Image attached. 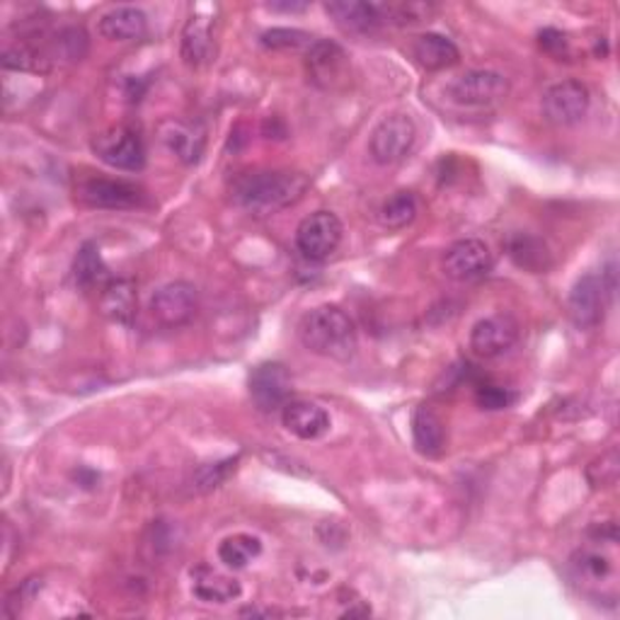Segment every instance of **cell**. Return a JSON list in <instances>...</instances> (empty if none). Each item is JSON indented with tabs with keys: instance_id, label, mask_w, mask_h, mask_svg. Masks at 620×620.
Segmentation results:
<instances>
[{
	"instance_id": "13",
	"label": "cell",
	"mask_w": 620,
	"mask_h": 620,
	"mask_svg": "<svg viewBox=\"0 0 620 620\" xmlns=\"http://www.w3.org/2000/svg\"><path fill=\"white\" fill-rule=\"evenodd\" d=\"M442 267L454 282H476L492 270V252L485 240L464 238L446 250Z\"/></svg>"
},
{
	"instance_id": "17",
	"label": "cell",
	"mask_w": 620,
	"mask_h": 620,
	"mask_svg": "<svg viewBox=\"0 0 620 620\" xmlns=\"http://www.w3.org/2000/svg\"><path fill=\"white\" fill-rule=\"evenodd\" d=\"M161 141L180 163L197 165L206 151V131L199 124L182 119H165L161 124Z\"/></svg>"
},
{
	"instance_id": "7",
	"label": "cell",
	"mask_w": 620,
	"mask_h": 620,
	"mask_svg": "<svg viewBox=\"0 0 620 620\" xmlns=\"http://www.w3.org/2000/svg\"><path fill=\"white\" fill-rule=\"evenodd\" d=\"M345 228L337 214L315 211L303 218L296 228V248L306 260L323 262L339 248Z\"/></svg>"
},
{
	"instance_id": "29",
	"label": "cell",
	"mask_w": 620,
	"mask_h": 620,
	"mask_svg": "<svg viewBox=\"0 0 620 620\" xmlns=\"http://www.w3.org/2000/svg\"><path fill=\"white\" fill-rule=\"evenodd\" d=\"M417 214H420V204H417L415 194H412V192H395L391 199L383 202L381 211H379V221L388 230H403L412 221H415Z\"/></svg>"
},
{
	"instance_id": "27",
	"label": "cell",
	"mask_w": 620,
	"mask_h": 620,
	"mask_svg": "<svg viewBox=\"0 0 620 620\" xmlns=\"http://www.w3.org/2000/svg\"><path fill=\"white\" fill-rule=\"evenodd\" d=\"M0 64L6 70H18V73H32V76H44L52 70V58H48L42 48H36L28 42H18L3 48Z\"/></svg>"
},
{
	"instance_id": "4",
	"label": "cell",
	"mask_w": 620,
	"mask_h": 620,
	"mask_svg": "<svg viewBox=\"0 0 620 620\" xmlns=\"http://www.w3.org/2000/svg\"><path fill=\"white\" fill-rule=\"evenodd\" d=\"M616 284L609 276L599 274H585L577 279V284L569 291L567 298V313L579 330H594L606 318V308H609V298L613 294Z\"/></svg>"
},
{
	"instance_id": "36",
	"label": "cell",
	"mask_w": 620,
	"mask_h": 620,
	"mask_svg": "<svg viewBox=\"0 0 620 620\" xmlns=\"http://www.w3.org/2000/svg\"><path fill=\"white\" fill-rule=\"evenodd\" d=\"M539 42H541V46L545 48V52L557 56V61H563L565 48H567V40H565L563 32H557V30H543V32L539 34Z\"/></svg>"
},
{
	"instance_id": "16",
	"label": "cell",
	"mask_w": 620,
	"mask_h": 620,
	"mask_svg": "<svg viewBox=\"0 0 620 620\" xmlns=\"http://www.w3.org/2000/svg\"><path fill=\"white\" fill-rule=\"evenodd\" d=\"M282 422L286 432H291L296 439L315 442L330 432V415L327 410L311 400H289L282 410Z\"/></svg>"
},
{
	"instance_id": "25",
	"label": "cell",
	"mask_w": 620,
	"mask_h": 620,
	"mask_svg": "<svg viewBox=\"0 0 620 620\" xmlns=\"http://www.w3.org/2000/svg\"><path fill=\"white\" fill-rule=\"evenodd\" d=\"M73 279H76V284L83 291H93V289L102 291L109 282H112L97 242L88 240L78 248L76 260H73Z\"/></svg>"
},
{
	"instance_id": "34",
	"label": "cell",
	"mask_w": 620,
	"mask_h": 620,
	"mask_svg": "<svg viewBox=\"0 0 620 620\" xmlns=\"http://www.w3.org/2000/svg\"><path fill=\"white\" fill-rule=\"evenodd\" d=\"M514 400H516V395L504 385L478 383V388H476V403L482 410H490V412L507 410L509 405H514Z\"/></svg>"
},
{
	"instance_id": "33",
	"label": "cell",
	"mask_w": 620,
	"mask_h": 620,
	"mask_svg": "<svg viewBox=\"0 0 620 620\" xmlns=\"http://www.w3.org/2000/svg\"><path fill=\"white\" fill-rule=\"evenodd\" d=\"M238 468V456L236 458H226V460H218V464H211V466H204L199 472H197V478H194V488H197L199 492H209V490H216V488H221V485L233 476Z\"/></svg>"
},
{
	"instance_id": "20",
	"label": "cell",
	"mask_w": 620,
	"mask_h": 620,
	"mask_svg": "<svg viewBox=\"0 0 620 620\" xmlns=\"http://www.w3.org/2000/svg\"><path fill=\"white\" fill-rule=\"evenodd\" d=\"M97 32L107 42H139L149 32V18L133 6L112 8L97 22Z\"/></svg>"
},
{
	"instance_id": "14",
	"label": "cell",
	"mask_w": 620,
	"mask_h": 620,
	"mask_svg": "<svg viewBox=\"0 0 620 620\" xmlns=\"http://www.w3.org/2000/svg\"><path fill=\"white\" fill-rule=\"evenodd\" d=\"M519 342V323L507 313L482 318L470 330V349L480 359H497Z\"/></svg>"
},
{
	"instance_id": "31",
	"label": "cell",
	"mask_w": 620,
	"mask_h": 620,
	"mask_svg": "<svg viewBox=\"0 0 620 620\" xmlns=\"http://www.w3.org/2000/svg\"><path fill=\"white\" fill-rule=\"evenodd\" d=\"M260 42L267 48H274V52H296V48L311 46L315 42V36L308 34V32H303V30L274 28V30H267L260 36Z\"/></svg>"
},
{
	"instance_id": "21",
	"label": "cell",
	"mask_w": 620,
	"mask_h": 620,
	"mask_svg": "<svg viewBox=\"0 0 620 620\" xmlns=\"http://www.w3.org/2000/svg\"><path fill=\"white\" fill-rule=\"evenodd\" d=\"M100 313L109 323L129 327L139 313L137 284L131 279H112L100 291Z\"/></svg>"
},
{
	"instance_id": "9",
	"label": "cell",
	"mask_w": 620,
	"mask_h": 620,
	"mask_svg": "<svg viewBox=\"0 0 620 620\" xmlns=\"http://www.w3.org/2000/svg\"><path fill=\"white\" fill-rule=\"evenodd\" d=\"M591 95L585 83L561 80L543 95V115L555 127H575L587 117Z\"/></svg>"
},
{
	"instance_id": "12",
	"label": "cell",
	"mask_w": 620,
	"mask_h": 620,
	"mask_svg": "<svg viewBox=\"0 0 620 620\" xmlns=\"http://www.w3.org/2000/svg\"><path fill=\"white\" fill-rule=\"evenodd\" d=\"M306 70L315 88L335 90L349 76V56L337 42L315 40L308 46Z\"/></svg>"
},
{
	"instance_id": "32",
	"label": "cell",
	"mask_w": 620,
	"mask_h": 620,
	"mask_svg": "<svg viewBox=\"0 0 620 620\" xmlns=\"http://www.w3.org/2000/svg\"><path fill=\"white\" fill-rule=\"evenodd\" d=\"M618 472H620L618 452L616 448H611V452L601 454L597 460H591L587 468V480L594 490L613 488V485L618 482Z\"/></svg>"
},
{
	"instance_id": "35",
	"label": "cell",
	"mask_w": 620,
	"mask_h": 620,
	"mask_svg": "<svg viewBox=\"0 0 620 620\" xmlns=\"http://www.w3.org/2000/svg\"><path fill=\"white\" fill-rule=\"evenodd\" d=\"M56 48L58 54H64L66 58L80 61L85 54H88V36H85L80 28H68L58 34Z\"/></svg>"
},
{
	"instance_id": "8",
	"label": "cell",
	"mask_w": 620,
	"mask_h": 620,
	"mask_svg": "<svg viewBox=\"0 0 620 620\" xmlns=\"http://www.w3.org/2000/svg\"><path fill=\"white\" fill-rule=\"evenodd\" d=\"M509 95V80L490 68H472L460 73L448 85V97L460 107H490Z\"/></svg>"
},
{
	"instance_id": "10",
	"label": "cell",
	"mask_w": 620,
	"mask_h": 620,
	"mask_svg": "<svg viewBox=\"0 0 620 620\" xmlns=\"http://www.w3.org/2000/svg\"><path fill=\"white\" fill-rule=\"evenodd\" d=\"M149 311L163 327H182L197 315L199 294L189 282H170L151 296Z\"/></svg>"
},
{
	"instance_id": "28",
	"label": "cell",
	"mask_w": 620,
	"mask_h": 620,
	"mask_svg": "<svg viewBox=\"0 0 620 620\" xmlns=\"http://www.w3.org/2000/svg\"><path fill=\"white\" fill-rule=\"evenodd\" d=\"M262 553V541L250 533H236L228 536L218 545V561H221L228 569H242L248 567L254 557Z\"/></svg>"
},
{
	"instance_id": "15",
	"label": "cell",
	"mask_w": 620,
	"mask_h": 620,
	"mask_svg": "<svg viewBox=\"0 0 620 620\" xmlns=\"http://www.w3.org/2000/svg\"><path fill=\"white\" fill-rule=\"evenodd\" d=\"M291 395V373L284 363L267 361L250 373V398L262 412L284 410Z\"/></svg>"
},
{
	"instance_id": "24",
	"label": "cell",
	"mask_w": 620,
	"mask_h": 620,
	"mask_svg": "<svg viewBox=\"0 0 620 620\" xmlns=\"http://www.w3.org/2000/svg\"><path fill=\"white\" fill-rule=\"evenodd\" d=\"M412 54H415L417 64L427 70L452 68L460 61L458 46L439 32L420 34L415 40V46H412Z\"/></svg>"
},
{
	"instance_id": "37",
	"label": "cell",
	"mask_w": 620,
	"mask_h": 620,
	"mask_svg": "<svg viewBox=\"0 0 620 620\" xmlns=\"http://www.w3.org/2000/svg\"><path fill=\"white\" fill-rule=\"evenodd\" d=\"M267 8L274 12H303L308 6L306 3H270Z\"/></svg>"
},
{
	"instance_id": "22",
	"label": "cell",
	"mask_w": 620,
	"mask_h": 620,
	"mask_svg": "<svg viewBox=\"0 0 620 620\" xmlns=\"http://www.w3.org/2000/svg\"><path fill=\"white\" fill-rule=\"evenodd\" d=\"M214 54V20L192 15L180 34V56L187 66L199 68L209 64Z\"/></svg>"
},
{
	"instance_id": "5",
	"label": "cell",
	"mask_w": 620,
	"mask_h": 620,
	"mask_svg": "<svg viewBox=\"0 0 620 620\" xmlns=\"http://www.w3.org/2000/svg\"><path fill=\"white\" fill-rule=\"evenodd\" d=\"M417 141V127L407 115L385 117L379 127L371 131L369 155L376 165L393 167L403 163Z\"/></svg>"
},
{
	"instance_id": "2",
	"label": "cell",
	"mask_w": 620,
	"mask_h": 620,
	"mask_svg": "<svg viewBox=\"0 0 620 620\" xmlns=\"http://www.w3.org/2000/svg\"><path fill=\"white\" fill-rule=\"evenodd\" d=\"M301 345L318 357L347 361L357 351V325L337 306H318L298 323Z\"/></svg>"
},
{
	"instance_id": "3",
	"label": "cell",
	"mask_w": 620,
	"mask_h": 620,
	"mask_svg": "<svg viewBox=\"0 0 620 620\" xmlns=\"http://www.w3.org/2000/svg\"><path fill=\"white\" fill-rule=\"evenodd\" d=\"M603 543L606 539L597 533L594 543L577 548L573 557H569V573H573L575 585L585 594H589V597L616 603L618 563L616 553L606 548Z\"/></svg>"
},
{
	"instance_id": "30",
	"label": "cell",
	"mask_w": 620,
	"mask_h": 620,
	"mask_svg": "<svg viewBox=\"0 0 620 620\" xmlns=\"http://www.w3.org/2000/svg\"><path fill=\"white\" fill-rule=\"evenodd\" d=\"M383 24H395V28H407V24H420L429 20L436 8L432 3H417V0H403V3H379Z\"/></svg>"
},
{
	"instance_id": "23",
	"label": "cell",
	"mask_w": 620,
	"mask_h": 620,
	"mask_svg": "<svg viewBox=\"0 0 620 620\" xmlns=\"http://www.w3.org/2000/svg\"><path fill=\"white\" fill-rule=\"evenodd\" d=\"M507 252L516 267L531 274H545L553 267V252L548 242L533 233H514L507 240Z\"/></svg>"
},
{
	"instance_id": "1",
	"label": "cell",
	"mask_w": 620,
	"mask_h": 620,
	"mask_svg": "<svg viewBox=\"0 0 620 620\" xmlns=\"http://www.w3.org/2000/svg\"><path fill=\"white\" fill-rule=\"evenodd\" d=\"M311 187L308 175L291 170H258L236 177L230 185L233 199L252 214H274L289 209L306 197Z\"/></svg>"
},
{
	"instance_id": "11",
	"label": "cell",
	"mask_w": 620,
	"mask_h": 620,
	"mask_svg": "<svg viewBox=\"0 0 620 620\" xmlns=\"http://www.w3.org/2000/svg\"><path fill=\"white\" fill-rule=\"evenodd\" d=\"M78 199L90 206V209H137L143 202L141 187L127 180H107V177H93L85 180L76 189Z\"/></svg>"
},
{
	"instance_id": "26",
	"label": "cell",
	"mask_w": 620,
	"mask_h": 620,
	"mask_svg": "<svg viewBox=\"0 0 620 620\" xmlns=\"http://www.w3.org/2000/svg\"><path fill=\"white\" fill-rule=\"evenodd\" d=\"M412 436H415V446L420 454L424 456L442 454L446 446L444 420L436 415L429 405L417 407L415 417H412Z\"/></svg>"
},
{
	"instance_id": "19",
	"label": "cell",
	"mask_w": 620,
	"mask_h": 620,
	"mask_svg": "<svg viewBox=\"0 0 620 620\" xmlns=\"http://www.w3.org/2000/svg\"><path fill=\"white\" fill-rule=\"evenodd\" d=\"M325 10L339 28L351 34H371L383 28L379 3H363V0H330V3H325Z\"/></svg>"
},
{
	"instance_id": "18",
	"label": "cell",
	"mask_w": 620,
	"mask_h": 620,
	"mask_svg": "<svg viewBox=\"0 0 620 620\" xmlns=\"http://www.w3.org/2000/svg\"><path fill=\"white\" fill-rule=\"evenodd\" d=\"M189 581H192V594L194 599L202 603H230L240 599L242 587L236 577L209 565H194L189 569Z\"/></svg>"
},
{
	"instance_id": "6",
	"label": "cell",
	"mask_w": 620,
	"mask_h": 620,
	"mask_svg": "<svg viewBox=\"0 0 620 620\" xmlns=\"http://www.w3.org/2000/svg\"><path fill=\"white\" fill-rule=\"evenodd\" d=\"M93 153L100 161L115 170H127V173H137L145 165V149L137 131L129 127H112L100 133H95L90 141Z\"/></svg>"
}]
</instances>
